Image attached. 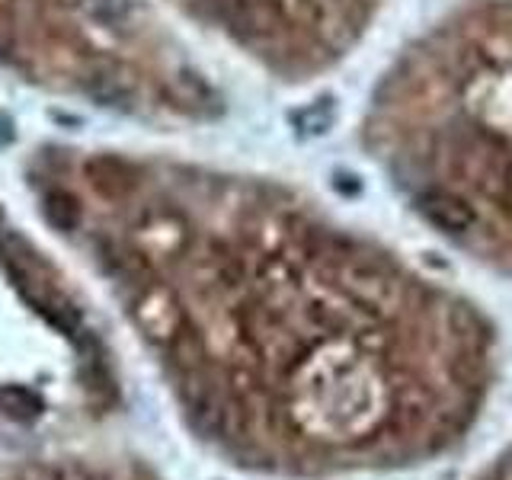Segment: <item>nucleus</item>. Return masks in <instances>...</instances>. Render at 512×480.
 <instances>
[{"instance_id": "nucleus-1", "label": "nucleus", "mask_w": 512, "mask_h": 480, "mask_svg": "<svg viewBox=\"0 0 512 480\" xmlns=\"http://www.w3.org/2000/svg\"><path fill=\"white\" fill-rule=\"evenodd\" d=\"M42 208L100 272L192 432L288 464L474 343L458 304L301 192L128 151H48Z\"/></svg>"}, {"instance_id": "nucleus-2", "label": "nucleus", "mask_w": 512, "mask_h": 480, "mask_svg": "<svg viewBox=\"0 0 512 480\" xmlns=\"http://www.w3.org/2000/svg\"><path fill=\"white\" fill-rule=\"evenodd\" d=\"M359 135L429 228L512 269V0H461L413 36Z\"/></svg>"}, {"instance_id": "nucleus-3", "label": "nucleus", "mask_w": 512, "mask_h": 480, "mask_svg": "<svg viewBox=\"0 0 512 480\" xmlns=\"http://www.w3.org/2000/svg\"><path fill=\"white\" fill-rule=\"evenodd\" d=\"M0 68L90 106L205 119L218 96L141 0H0Z\"/></svg>"}, {"instance_id": "nucleus-4", "label": "nucleus", "mask_w": 512, "mask_h": 480, "mask_svg": "<svg viewBox=\"0 0 512 480\" xmlns=\"http://www.w3.org/2000/svg\"><path fill=\"white\" fill-rule=\"evenodd\" d=\"M256 68L311 84L356 52L388 0H167Z\"/></svg>"}, {"instance_id": "nucleus-5", "label": "nucleus", "mask_w": 512, "mask_h": 480, "mask_svg": "<svg viewBox=\"0 0 512 480\" xmlns=\"http://www.w3.org/2000/svg\"><path fill=\"white\" fill-rule=\"evenodd\" d=\"M0 480H160L132 461L90 458V455H61V458H32L4 461Z\"/></svg>"}]
</instances>
